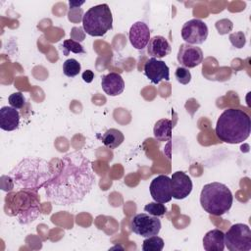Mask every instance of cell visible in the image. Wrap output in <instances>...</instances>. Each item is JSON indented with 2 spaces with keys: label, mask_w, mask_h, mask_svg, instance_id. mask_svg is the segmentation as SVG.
<instances>
[{
  "label": "cell",
  "mask_w": 251,
  "mask_h": 251,
  "mask_svg": "<svg viewBox=\"0 0 251 251\" xmlns=\"http://www.w3.org/2000/svg\"><path fill=\"white\" fill-rule=\"evenodd\" d=\"M94 184L95 175L91 161L80 151H74L61 158L53 177L43 188L49 201L69 206L81 202Z\"/></svg>",
  "instance_id": "obj_1"
},
{
  "label": "cell",
  "mask_w": 251,
  "mask_h": 251,
  "mask_svg": "<svg viewBox=\"0 0 251 251\" xmlns=\"http://www.w3.org/2000/svg\"><path fill=\"white\" fill-rule=\"evenodd\" d=\"M55 167L41 158H25L7 176L8 191L25 190L38 193L53 177Z\"/></svg>",
  "instance_id": "obj_2"
},
{
  "label": "cell",
  "mask_w": 251,
  "mask_h": 251,
  "mask_svg": "<svg viewBox=\"0 0 251 251\" xmlns=\"http://www.w3.org/2000/svg\"><path fill=\"white\" fill-rule=\"evenodd\" d=\"M251 131L249 115L240 109L229 108L219 117L215 132L217 137L228 144H237L245 141Z\"/></svg>",
  "instance_id": "obj_3"
},
{
  "label": "cell",
  "mask_w": 251,
  "mask_h": 251,
  "mask_svg": "<svg viewBox=\"0 0 251 251\" xmlns=\"http://www.w3.org/2000/svg\"><path fill=\"white\" fill-rule=\"evenodd\" d=\"M7 214L14 216L22 225H27L40 215V198L38 193L19 190L6 197Z\"/></svg>",
  "instance_id": "obj_4"
},
{
  "label": "cell",
  "mask_w": 251,
  "mask_h": 251,
  "mask_svg": "<svg viewBox=\"0 0 251 251\" xmlns=\"http://www.w3.org/2000/svg\"><path fill=\"white\" fill-rule=\"evenodd\" d=\"M232 202L233 196L230 189L221 182L205 184L200 193L201 207L214 216H223L228 212Z\"/></svg>",
  "instance_id": "obj_5"
},
{
  "label": "cell",
  "mask_w": 251,
  "mask_h": 251,
  "mask_svg": "<svg viewBox=\"0 0 251 251\" xmlns=\"http://www.w3.org/2000/svg\"><path fill=\"white\" fill-rule=\"evenodd\" d=\"M82 27L90 36H103L113 28V16L108 4L103 3L88 9L82 16Z\"/></svg>",
  "instance_id": "obj_6"
},
{
  "label": "cell",
  "mask_w": 251,
  "mask_h": 251,
  "mask_svg": "<svg viewBox=\"0 0 251 251\" xmlns=\"http://www.w3.org/2000/svg\"><path fill=\"white\" fill-rule=\"evenodd\" d=\"M225 247L229 251L251 250V229L245 224H234L225 233Z\"/></svg>",
  "instance_id": "obj_7"
},
{
  "label": "cell",
  "mask_w": 251,
  "mask_h": 251,
  "mask_svg": "<svg viewBox=\"0 0 251 251\" xmlns=\"http://www.w3.org/2000/svg\"><path fill=\"white\" fill-rule=\"evenodd\" d=\"M161 221L158 217L140 213L135 215L130 222V229L135 234L142 237H150L158 235L161 230Z\"/></svg>",
  "instance_id": "obj_8"
},
{
  "label": "cell",
  "mask_w": 251,
  "mask_h": 251,
  "mask_svg": "<svg viewBox=\"0 0 251 251\" xmlns=\"http://www.w3.org/2000/svg\"><path fill=\"white\" fill-rule=\"evenodd\" d=\"M208 32V26L203 21L199 19H192L183 24L181 28V37L186 44L199 45L207 39Z\"/></svg>",
  "instance_id": "obj_9"
},
{
  "label": "cell",
  "mask_w": 251,
  "mask_h": 251,
  "mask_svg": "<svg viewBox=\"0 0 251 251\" xmlns=\"http://www.w3.org/2000/svg\"><path fill=\"white\" fill-rule=\"evenodd\" d=\"M150 194L154 201L159 203L170 202L173 198L171 178L168 176L160 175L152 179L149 186Z\"/></svg>",
  "instance_id": "obj_10"
},
{
  "label": "cell",
  "mask_w": 251,
  "mask_h": 251,
  "mask_svg": "<svg viewBox=\"0 0 251 251\" xmlns=\"http://www.w3.org/2000/svg\"><path fill=\"white\" fill-rule=\"evenodd\" d=\"M176 58L180 66L186 69H192L202 63L203 51L200 47L183 43L179 46Z\"/></svg>",
  "instance_id": "obj_11"
},
{
  "label": "cell",
  "mask_w": 251,
  "mask_h": 251,
  "mask_svg": "<svg viewBox=\"0 0 251 251\" xmlns=\"http://www.w3.org/2000/svg\"><path fill=\"white\" fill-rule=\"evenodd\" d=\"M144 75L152 83L158 84L162 80H170V69L164 61L156 58L148 59L143 67Z\"/></svg>",
  "instance_id": "obj_12"
},
{
  "label": "cell",
  "mask_w": 251,
  "mask_h": 251,
  "mask_svg": "<svg viewBox=\"0 0 251 251\" xmlns=\"http://www.w3.org/2000/svg\"><path fill=\"white\" fill-rule=\"evenodd\" d=\"M192 180L188 175L181 171L175 172L171 177L172 196L181 200L186 198L192 191Z\"/></svg>",
  "instance_id": "obj_13"
},
{
  "label": "cell",
  "mask_w": 251,
  "mask_h": 251,
  "mask_svg": "<svg viewBox=\"0 0 251 251\" xmlns=\"http://www.w3.org/2000/svg\"><path fill=\"white\" fill-rule=\"evenodd\" d=\"M128 38L130 44L137 50H142L147 46L150 40V29L149 26L141 21L135 22L129 29Z\"/></svg>",
  "instance_id": "obj_14"
},
{
  "label": "cell",
  "mask_w": 251,
  "mask_h": 251,
  "mask_svg": "<svg viewBox=\"0 0 251 251\" xmlns=\"http://www.w3.org/2000/svg\"><path fill=\"white\" fill-rule=\"evenodd\" d=\"M101 86L103 91L109 96H118L125 89V81L118 73H109L102 76Z\"/></svg>",
  "instance_id": "obj_15"
},
{
  "label": "cell",
  "mask_w": 251,
  "mask_h": 251,
  "mask_svg": "<svg viewBox=\"0 0 251 251\" xmlns=\"http://www.w3.org/2000/svg\"><path fill=\"white\" fill-rule=\"evenodd\" d=\"M172 51L170 42L166 37L161 35H155L150 38L147 44V53L152 58L161 59L168 56Z\"/></svg>",
  "instance_id": "obj_16"
},
{
  "label": "cell",
  "mask_w": 251,
  "mask_h": 251,
  "mask_svg": "<svg viewBox=\"0 0 251 251\" xmlns=\"http://www.w3.org/2000/svg\"><path fill=\"white\" fill-rule=\"evenodd\" d=\"M20 126V113L11 106L0 109V127L5 131H13Z\"/></svg>",
  "instance_id": "obj_17"
},
{
  "label": "cell",
  "mask_w": 251,
  "mask_h": 251,
  "mask_svg": "<svg viewBox=\"0 0 251 251\" xmlns=\"http://www.w3.org/2000/svg\"><path fill=\"white\" fill-rule=\"evenodd\" d=\"M203 247L206 251H223L225 249L224 231L214 228L206 232L203 237Z\"/></svg>",
  "instance_id": "obj_18"
},
{
  "label": "cell",
  "mask_w": 251,
  "mask_h": 251,
  "mask_svg": "<svg viewBox=\"0 0 251 251\" xmlns=\"http://www.w3.org/2000/svg\"><path fill=\"white\" fill-rule=\"evenodd\" d=\"M173 122L169 119H161L156 122L153 132L154 137L158 141H167L172 138V129H173Z\"/></svg>",
  "instance_id": "obj_19"
},
{
  "label": "cell",
  "mask_w": 251,
  "mask_h": 251,
  "mask_svg": "<svg viewBox=\"0 0 251 251\" xmlns=\"http://www.w3.org/2000/svg\"><path fill=\"white\" fill-rule=\"evenodd\" d=\"M124 140H125L124 133L121 130L116 128H110L106 130L101 137L102 143L110 149L118 148L124 142Z\"/></svg>",
  "instance_id": "obj_20"
},
{
  "label": "cell",
  "mask_w": 251,
  "mask_h": 251,
  "mask_svg": "<svg viewBox=\"0 0 251 251\" xmlns=\"http://www.w3.org/2000/svg\"><path fill=\"white\" fill-rule=\"evenodd\" d=\"M60 47L65 56H68L71 52L75 53V54H85L86 53L85 49L79 42H77L74 39H71V38L64 40Z\"/></svg>",
  "instance_id": "obj_21"
},
{
  "label": "cell",
  "mask_w": 251,
  "mask_h": 251,
  "mask_svg": "<svg viewBox=\"0 0 251 251\" xmlns=\"http://www.w3.org/2000/svg\"><path fill=\"white\" fill-rule=\"evenodd\" d=\"M81 70L80 63L74 58L68 59L63 63V73L68 77H75L76 76Z\"/></svg>",
  "instance_id": "obj_22"
},
{
  "label": "cell",
  "mask_w": 251,
  "mask_h": 251,
  "mask_svg": "<svg viewBox=\"0 0 251 251\" xmlns=\"http://www.w3.org/2000/svg\"><path fill=\"white\" fill-rule=\"evenodd\" d=\"M163 248L164 240L157 235L146 237L142 243L143 251H161L163 250Z\"/></svg>",
  "instance_id": "obj_23"
},
{
  "label": "cell",
  "mask_w": 251,
  "mask_h": 251,
  "mask_svg": "<svg viewBox=\"0 0 251 251\" xmlns=\"http://www.w3.org/2000/svg\"><path fill=\"white\" fill-rule=\"evenodd\" d=\"M144 211L147 212V214L155 216V217H163L167 213L168 209L164 205V203L159 202H150L144 206Z\"/></svg>",
  "instance_id": "obj_24"
},
{
  "label": "cell",
  "mask_w": 251,
  "mask_h": 251,
  "mask_svg": "<svg viewBox=\"0 0 251 251\" xmlns=\"http://www.w3.org/2000/svg\"><path fill=\"white\" fill-rule=\"evenodd\" d=\"M8 102H9L11 107L19 110V109H22L25 106V96H24V94L22 92L17 91V92L12 93L8 97Z\"/></svg>",
  "instance_id": "obj_25"
},
{
  "label": "cell",
  "mask_w": 251,
  "mask_h": 251,
  "mask_svg": "<svg viewBox=\"0 0 251 251\" xmlns=\"http://www.w3.org/2000/svg\"><path fill=\"white\" fill-rule=\"evenodd\" d=\"M175 76L176 80L181 84H188L191 80V74L188 71V69L183 67H178L176 70Z\"/></svg>",
  "instance_id": "obj_26"
},
{
  "label": "cell",
  "mask_w": 251,
  "mask_h": 251,
  "mask_svg": "<svg viewBox=\"0 0 251 251\" xmlns=\"http://www.w3.org/2000/svg\"><path fill=\"white\" fill-rule=\"evenodd\" d=\"M215 26H216L218 32L220 34L224 35V34H226L229 31H231V29L233 27V24L228 19H222V20H219L216 22Z\"/></svg>",
  "instance_id": "obj_27"
},
{
  "label": "cell",
  "mask_w": 251,
  "mask_h": 251,
  "mask_svg": "<svg viewBox=\"0 0 251 251\" xmlns=\"http://www.w3.org/2000/svg\"><path fill=\"white\" fill-rule=\"evenodd\" d=\"M229 41L234 47L242 48L246 43V37L242 31H236L229 34Z\"/></svg>",
  "instance_id": "obj_28"
},
{
  "label": "cell",
  "mask_w": 251,
  "mask_h": 251,
  "mask_svg": "<svg viewBox=\"0 0 251 251\" xmlns=\"http://www.w3.org/2000/svg\"><path fill=\"white\" fill-rule=\"evenodd\" d=\"M81 77H82L83 81H85L86 83H90L93 80V78H94V73L92 71H90V70H86V71H84L82 73Z\"/></svg>",
  "instance_id": "obj_29"
},
{
  "label": "cell",
  "mask_w": 251,
  "mask_h": 251,
  "mask_svg": "<svg viewBox=\"0 0 251 251\" xmlns=\"http://www.w3.org/2000/svg\"><path fill=\"white\" fill-rule=\"evenodd\" d=\"M84 3V1H80V2H77V1H69V5H70V9H75V8H79L80 5H82Z\"/></svg>",
  "instance_id": "obj_30"
}]
</instances>
